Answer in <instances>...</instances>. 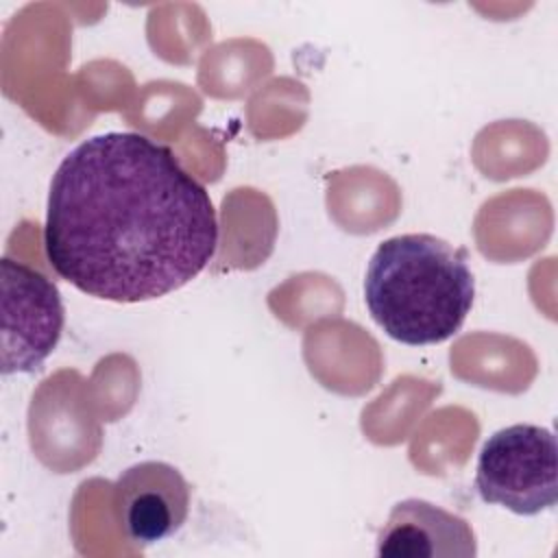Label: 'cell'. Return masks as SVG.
Returning a JSON list of instances; mask_svg holds the SVG:
<instances>
[{
  "label": "cell",
  "instance_id": "obj_1",
  "mask_svg": "<svg viewBox=\"0 0 558 558\" xmlns=\"http://www.w3.org/2000/svg\"><path fill=\"white\" fill-rule=\"evenodd\" d=\"M44 248L76 290L113 303L159 299L214 259L209 192L172 148L133 131L74 146L52 174Z\"/></svg>",
  "mask_w": 558,
  "mask_h": 558
},
{
  "label": "cell",
  "instance_id": "obj_2",
  "mask_svg": "<svg viewBox=\"0 0 558 558\" xmlns=\"http://www.w3.org/2000/svg\"><path fill=\"white\" fill-rule=\"evenodd\" d=\"M475 296L464 248L432 233L384 240L364 277V301L373 320L392 340L425 347L460 331Z\"/></svg>",
  "mask_w": 558,
  "mask_h": 558
},
{
  "label": "cell",
  "instance_id": "obj_3",
  "mask_svg": "<svg viewBox=\"0 0 558 558\" xmlns=\"http://www.w3.org/2000/svg\"><path fill=\"white\" fill-rule=\"evenodd\" d=\"M556 436L551 429L517 423L495 432L482 447L475 488L486 504L534 517L558 501Z\"/></svg>",
  "mask_w": 558,
  "mask_h": 558
},
{
  "label": "cell",
  "instance_id": "obj_4",
  "mask_svg": "<svg viewBox=\"0 0 558 558\" xmlns=\"http://www.w3.org/2000/svg\"><path fill=\"white\" fill-rule=\"evenodd\" d=\"M2 373H33L63 331L59 288L39 270L2 259Z\"/></svg>",
  "mask_w": 558,
  "mask_h": 558
},
{
  "label": "cell",
  "instance_id": "obj_5",
  "mask_svg": "<svg viewBox=\"0 0 558 558\" xmlns=\"http://www.w3.org/2000/svg\"><path fill=\"white\" fill-rule=\"evenodd\" d=\"M113 512L131 543H159L177 534L185 523L190 484L168 462H137L124 469L113 484Z\"/></svg>",
  "mask_w": 558,
  "mask_h": 558
},
{
  "label": "cell",
  "instance_id": "obj_6",
  "mask_svg": "<svg viewBox=\"0 0 558 558\" xmlns=\"http://www.w3.org/2000/svg\"><path fill=\"white\" fill-rule=\"evenodd\" d=\"M375 554L386 558H473L477 541L466 519L412 497L392 506L377 534Z\"/></svg>",
  "mask_w": 558,
  "mask_h": 558
}]
</instances>
